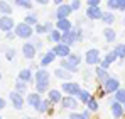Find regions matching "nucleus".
Listing matches in <instances>:
<instances>
[{"mask_svg":"<svg viewBox=\"0 0 125 119\" xmlns=\"http://www.w3.org/2000/svg\"><path fill=\"white\" fill-rule=\"evenodd\" d=\"M118 10H125V0H118V5H117Z\"/></svg>","mask_w":125,"mask_h":119,"instance_id":"obj_43","label":"nucleus"},{"mask_svg":"<svg viewBox=\"0 0 125 119\" xmlns=\"http://www.w3.org/2000/svg\"><path fill=\"white\" fill-rule=\"evenodd\" d=\"M0 12H2V14H5V15H9V14L12 12V9H10V5H9L7 2L0 0Z\"/></svg>","mask_w":125,"mask_h":119,"instance_id":"obj_27","label":"nucleus"},{"mask_svg":"<svg viewBox=\"0 0 125 119\" xmlns=\"http://www.w3.org/2000/svg\"><path fill=\"white\" fill-rule=\"evenodd\" d=\"M0 78H2V75H0Z\"/></svg>","mask_w":125,"mask_h":119,"instance_id":"obj_54","label":"nucleus"},{"mask_svg":"<svg viewBox=\"0 0 125 119\" xmlns=\"http://www.w3.org/2000/svg\"><path fill=\"white\" fill-rule=\"evenodd\" d=\"M44 27H46V31H51V29H52V24H51V22H46Z\"/></svg>","mask_w":125,"mask_h":119,"instance_id":"obj_47","label":"nucleus"},{"mask_svg":"<svg viewBox=\"0 0 125 119\" xmlns=\"http://www.w3.org/2000/svg\"><path fill=\"white\" fill-rule=\"evenodd\" d=\"M42 82H49V73L46 70H37L36 72V83H42Z\"/></svg>","mask_w":125,"mask_h":119,"instance_id":"obj_16","label":"nucleus"},{"mask_svg":"<svg viewBox=\"0 0 125 119\" xmlns=\"http://www.w3.org/2000/svg\"><path fill=\"white\" fill-rule=\"evenodd\" d=\"M19 78H21V80H24L25 83H27V82H31V78H32V72H31L29 68L22 70L21 73H19Z\"/></svg>","mask_w":125,"mask_h":119,"instance_id":"obj_23","label":"nucleus"},{"mask_svg":"<svg viewBox=\"0 0 125 119\" xmlns=\"http://www.w3.org/2000/svg\"><path fill=\"white\" fill-rule=\"evenodd\" d=\"M124 104H125V102H124ZM124 111H125V105H124Z\"/></svg>","mask_w":125,"mask_h":119,"instance_id":"obj_52","label":"nucleus"},{"mask_svg":"<svg viewBox=\"0 0 125 119\" xmlns=\"http://www.w3.org/2000/svg\"><path fill=\"white\" fill-rule=\"evenodd\" d=\"M54 58H56V53H54V51H49V53H46V55L42 56L41 65L42 66H47V65H51V63L54 61Z\"/></svg>","mask_w":125,"mask_h":119,"instance_id":"obj_17","label":"nucleus"},{"mask_svg":"<svg viewBox=\"0 0 125 119\" xmlns=\"http://www.w3.org/2000/svg\"><path fill=\"white\" fill-rule=\"evenodd\" d=\"M49 89V82H42V83H36V90L39 92V94H42V92H46Z\"/></svg>","mask_w":125,"mask_h":119,"instance_id":"obj_30","label":"nucleus"},{"mask_svg":"<svg viewBox=\"0 0 125 119\" xmlns=\"http://www.w3.org/2000/svg\"><path fill=\"white\" fill-rule=\"evenodd\" d=\"M105 83V94H115V90L120 87V83H118V80L117 78H108L103 82Z\"/></svg>","mask_w":125,"mask_h":119,"instance_id":"obj_2","label":"nucleus"},{"mask_svg":"<svg viewBox=\"0 0 125 119\" xmlns=\"http://www.w3.org/2000/svg\"><path fill=\"white\" fill-rule=\"evenodd\" d=\"M113 51H115L117 58H125V44H118Z\"/></svg>","mask_w":125,"mask_h":119,"instance_id":"obj_28","label":"nucleus"},{"mask_svg":"<svg viewBox=\"0 0 125 119\" xmlns=\"http://www.w3.org/2000/svg\"><path fill=\"white\" fill-rule=\"evenodd\" d=\"M52 51L56 53V56L68 58V55H69V44H66V43H58V44H56V48H54Z\"/></svg>","mask_w":125,"mask_h":119,"instance_id":"obj_4","label":"nucleus"},{"mask_svg":"<svg viewBox=\"0 0 125 119\" xmlns=\"http://www.w3.org/2000/svg\"><path fill=\"white\" fill-rule=\"evenodd\" d=\"M12 27H14V20L3 14V17H0V29L2 31H10Z\"/></svg>","mask_w":125,"mask_h":119,"instance_id":"obj_11","label":"nucleus"},{"mask_svg":"<svg viewBox=\"0 0 125 119\" xmlns=\"http://www.w3.org/2000/svg\"><path fill=\"white\" fill-rule=\"evenodd\" d=\"M34 46H36V49H39V48H41V41H36V44H34Z\"/></svg>","mask_w":125,"mask_h":119,"instance_id":"obj_50","label":"nucleus"},{"mask_svg":"<svg viewBox=\"0 0 125 119\" xmlns=\"http://www.w3.org/2000/svg\"><path fill=\"white\" fill-rule=\"evenodd\" d=\"M68 60H69V61H71V63H73V65H76V66H78V63H80V61H81V58H80V56H78V55H71V53H69V55H68Z\"/></svg>","mask_w":125,"mask_h":119,"instance_id":"obj_33","label":"nucleus"},{"mask_svg":"<svg viewBox=\"0 0 125 119\" xmlns=\"http://www.w3.org/2000/svg\"><path fill=\"white\" fill-rule=\"evenodd\" d=\"M100 66H102V68H108V66H110V61H108V60L105 58L103 61H102V63H100Z\"/></svg>","mask_w":125,"mask_h":119,"instance_id":"obj_45","label":"nucleus"},{"mask_svg":"<svg viewBox=\"0 0 125 119\" xmlns=\"http://www.w3.org/2000/svg\"><path fill=\"white\" fill-rule=\"evenodd\" d=\"M80 5H81V2H80V0H73L71 9H73V10H78V9H80Z\"/></svg>","mask_w":125,"mask_h":119,"instance_id":"obj_40","label":"nucleus"},{"mask_svg":"<svg viewBox=\"0 0 125 119\" xmlns=\"http://www.w3.org/2000/svg\"><path fill=\"white\" fill-rule=\"evenodd\" d=\"M54 75H56L59 80H69V78H71V72H68V70L62 68V66H61V68H58V70L54 72Z\"/></svg>","mask_w":125,"mask_h":119,"instance_id":"obj_15","label":"nucleus"},{"mask_svg":"<svg viewBox=\"0 0 125 119\" xmlns=\"http://www.w3.org/2000/svg\"><path fill=\"white\" fill-rule=\"evenodd\" d=\"M124 107H122V102H115V104H112V114L115 116V118H122L124 116Z\"/></svg>","mask_w":125,"mask_h":119,"instance_id":"obj_14","label":"nucleus"},{"mask_svg":"<svg viewBox=\"0 0 125 119\" xmlns=\"http://www.w3.org/2000/svg\"><path fill=\"white\" fill-rule=\"evenodd\" d=\"M34 2H37V3H42V5H46V3H49V0H34Z\"/></svg>","mask_w":125,"mask_h":119,"instance_id":"obj_48","label":"nucleus"},{"mask_svg":"<svg viewBox=\"0 0 125 119\" xmlns=\"http://www.w3.org/2000/svg\"><path fill=\"white\" fill-rule=\"evenodd\" d=\"M106 60H108L110 63H113V61L117 60V55H115V51H112V53H108V55H106Z\"/></svg>","mask_w":125,"mask_h":119,"instance_id":"obj_39","label":"nucleus"},{"mask_svg":"<svg viewBox=\"0 0 125 119\" xmlns=\"http://www.w3.org/2000/svg\"><path fill=\"white\" fill-rule=\"evenodd\" d=\"M49 104H51V100H41V104H39V107H37V111L39 112H46L47 111V107H49Z\"/></svg>","mask_w":125,"mask_h":119,"instance_id":"obj_32","label":"nucleus"},{"mask_svg":"<svg viewBox=\"0 0 125 119\" xmlns=\"http://www.w3.org/2000/svg\"><path fill=\"white\" fill-rule=\"evenodd\" d=\"M61 105L64 109H76L78 107V100L74 99L73 95L71 97H64V99L61 97Z\"/></svg>","mask_w":125,"mask_h":119,"instance_id":"obj_10","label":"nucleus"},{"mask_svg":"<svg viewBox=\"0 0 125 119\" xmlns=\"http://www.w3.org/2000/svg\"><path fill=\"white\" fill-rule=\"evenodd\" d=\"M49 100L54 102V104L61 102V92L59 90H49Z\"/></svg>","mask_w":125,"mask_h":119,"instance_id":"obj_20","label":"nucleus"},{"mask_svg":"<svg viewBox=\"0 0 125 119\" xmlns=\"http://www.w3.org/2000/svg\"><path fill=\"white\" fill-rule=\"evenodd\" d=\"M100 0H88V5H98Z\"/></svg>","mask_w":125,"mask_h":119,"instance_id":"obj_46","label":"nucleus"},{"mask_svg":"<svg viewBox=\"0 0 125 119\" xmlns=\"http://www.w3.org/2000/svg\"><path fill=\"white\" fill-rule=\"evenodd\" d=\"M36 31H37V32H39V34H44V32H47V31H46V27H44V26H37V24H36Z\"/></svg>","mask_w":125,"mask_h":119,"instance_id":"obj_41","label":"nucleus"},{"mask_svg":"<svg viewBox=\"0 0 125 119\" xmlns=\"http://www.w3.org/2000/svg\"><path fill=\"white\" fill-rule=\"evenodd\" d=\"M86 104H88V109H90V111H93V112L98 109V104H96V100L93 99V97H90V99L86 100Z\"/></svg>","mask_w":125,"mask_h":119,"instance_id":"obj_31","label":"nucleus"},{"mask_svg":"<svg viewBox=\"0 0 125 119\" xmlns=\"http://www.w3.org/2000/svg\"><path fill=\"white\" fill-rule=\"evenodd\" d=\"M3 107H5V100L0 99V109H3Z\"/></svg>","mask_w":125,"mask_h":119,"instance_id":"obj_49","label":"nucleus"},{"mask_svg":"<svg viewBox=\"0 0 125 119\" xmlns=\"http://www.w3.org/2000/svg\"><path fill=\"white\" fill-rule=\"evenodd\" d=\"M78 97H80V100H83V102H86V100L90 99V92H88V90H80Z\"/></svg>","mask_w":125,"mask_h":119,"instance_id":"obj_35","label":"nucleus"},{"mask_svg":"<svg viewBox=\"0 0 125 119\" xmlns=\"http://www.w3.org/2000/svg\"><path fill=\"white\" fill-rule=\"evenodd\" d=\"M49 38H51V41H54V43H61V31L59 29L58 31H51Z\"/></svg>","mask_w":125,"mask_h":119,"instance_id":"obj_29","label":"nucleus"},{"mask_svg":"<svg viewBox=\"0 0 125 119\" xmlns=\"http://www.w3.org/2000/svg\"><path fill=\"white\" fill-rule=\"evenodd\" d=\"M5 56H7V60H14L15 58V49H12V48L7 49V51H5Z\"/></svg>","mask_w":125,"mask_h":119,"instance_id":"obj_37","label":"nucleus"},{"mask_svg":"<svg viewBox=\"0 0 125 119\" xmlns=\"http://www.w3.org/2000/svg\"><path fill=\"white\" fill-rule=\"evenodd\" d=\"M9 99L12 100V104H14L15 109H22V105H24L22 94H19V92H10V94H9Z\"/></svg>","mask_w":125,"mask_h":119,"instance_id":"obj_6","label":"nucleus"},{"mask_svg":"<svg viewBox=\"0 0 125 119\" xmlns=\"http://www.w3.org/2000/svg\"><path fill=\"white\" fill-rule=\"evenodd\" d=\"M15 36H19V38H31V36H32V27H31V24H27V22L19 24V26L15 27Z\"/></svg>","mask_w":125,"mask_h":119,"instance_id":"obj_1","label":"nucleus"},{"mask_svg":"<svg viewBox=\"0 0 125 119\" xmlns=\"http://www.w3.org/2000/svg\"><path fill=\"white\" fill-rule=\"evenodd\" d=\"M61 43H66V44H73V43H76V32H73L71 29L69 31H64L61 34Z\"/></svg>","mask_w":125,"mask_h":119,"instance_id":"obj_9","label":"nucleus"},{"mask_svg":"<svg viewBox=\"0 0 125 119\" xmlns=\"http://www.w3.org/2000/svg\"><path fill=\"white\" fill-rule=\"evenodd\" d=\"M115 100H118V102H122V104L125 102V90L124 89L118 87V89L115 90Z\"/></svg>","mask_w":125,"mask_h":119,"instance_id":"obj_26","label":"nucleus"},{"mask_svg":"<svg viewBox=\"0 0 125 119\" xmlns=\"http://www.w3.org/2000/svg\"><path fill=\"white\" fill-rule=\"evenodd\" d=\"M25 22L31 24V26H34V24H37V17H36L34 14H29V15L25 17Z\"/></svg>","mask_w":125,"mask_h":119,"instance_id":"obj_36","label":"nucleus"},{"mask_svg":"<svg viewBox=\"0 0 125 119\" xmlns=\"http://www.w3.org/2000/svg\"><path fill=\"white\" fill-rule=\"evenodd\" d=\"M36 53H37V49H36L34 44H31V43L24 44V48H22V55H24L27 60H32L34 56H36Z\"/></svg>","mask_w":125,"mask_h":119,"instance_id":"obj_7","label":"nucleus"},{"mask_svg":"<svg viewBox=\"0 0 125 119\" xmlns=\"http://www.w3.org/2000/svg\"><path fill=\"white\" fill-rule=\"evenodd\" d=\"M14 2H19V0H14Z\"/></svg>","mask_w":125,"mask_h":119,"instance_id":"obj_53","label":"nucleus"},{"mask_svg":"<svg viewBox=\"0 0 125 119\" xmlns=\"http://www.w3.org/2000/svg\"><path fill=\"white\" fill-rule=\"evenodd\" d=\"M102 9L98 5H88L86 9V17L88 19H102Z\"/></svg>","mask_w":125,"mask_h":119,"instance_id":"obj_3","label":"nucleus"},{"mask_svg":"<svg viewBox=\"0 0 125 119\" xmlns=\"http://www.w3.org/2000/svg\"><path fill=\"white\" fill-rule=\"evenodd\" d=\"M96 77L102 80V82H105V80L108 78L110 75L106 73V68H102V66H100V68H96Z\"/></svg>","mask_w":125,"mask_h":119,"instance_id":"obj_25","label":"nucleus"},{"mask_svg":"<svg viewBox=\"0 0 125 119\" xmlns=\"http://www.w3.org/2000/svg\"><path fill=\"white\" fill-rule=\"evenodd\" d=\"M100 61V53H98V49H88L86 51V63L88 65H95V63H98Z\"/></svg>","mask_w":125,"mask_h":119,"instance_id":"obj_8","label":"nucleus"},{"mask_svg":"<svg viewBox=\"0 0 125 119\" xmlns=\"http://www.w3.org/2000/svg\"><path fill=\"white\" fill-rule=\"evenodd\" d=\"M5 38H7V39H12V38H15V34L12 32V29H10V31H5Z\"/></svg>","mask_w":125,"mask_h":119,"instance_id":"obj_44","label":"nucleus"},{"mask_svg":"<svg viewBox=\"0 0 125 119\" xmlns=\"http://www.w3.org/2000/svg\"><path fill=\"white\" fill-rule=\"evenodd\" d=\"M69 118H71V119H84V116H83V114H78V112H73Z\"/></svg>","mask_w":125,"mask_h":119,"instance_id":"obj_42","label":"nucleus"},{"mask_svg":"<svg viewBox=\"0 0 125 119\" xmlns=\"http://www.w3.org/2000/svg\"><path fill=\"white\" fill-rule=\"evenodd\" d=\"M17 5H19V7H24V9H31V7H32V2H31V0H19Z\"/></svg>","mask_w":125,"mask_h":119,"instance_id":"obj_34","label":"nucleus"},{"mask_svg":"<svg viewBox=\"0 0 125 119\" xmlns=\"http://www.w3.org/2000/svg\"><path fill=\"white\" fill-rule=\"evenodd\" d=\"M61 66H62V68H66L68 72H71V73L78 70V66H76V65H73V63H71V61H69L68 58H66V60L62 58V60H61Z\"/></svg>","mask_w":125,"mask_h":119,"instance_id":"obj_19","label":"nucleus"},{"mask_svg":"<svg viewBox=\"0 0 125 119\" xmlns=\"http://www.w3.org/2000/svg\"><path fill=\"white\" fill-rule=\"evenodd\" d=\"M71 10H73V9H71L69 5H61V3H59V7H58V10H56V17H58V19H64V17H68V15L71 14Z\"/></svg>","mask_w":125,"mask_h":119,"instance_id":"obj_12","label":"nucleus"},{"mask_svg":"<svg viewBox=\"0 0 125 119\" xmlns=\"http://www.w3.org/2000/svg\"><path fill=\"white\" fill-rule=\"evenodd\" d=\"M56 26H58V29L62 31V32L71 29V22L68 20V17H64V19H58V24H56Z\"/></svg>","mask_w":125,"mask_h":119,"instance_id":"obj_18","label":"nucleus"},{"mask_svg":"<svg viewBox=\"0 0 125 119\" xmlns=\"http://www.w3.org/2000/svg\"><path fill=\"white\" fill-rule=\"evenodd\" d=\"M15 92H19V94H22V95L27 92V85H25L24 80H21V78L17 80V83H15Z\"/></svg>","mask_w":125,"mask_h":119,"instance_id":"obj_22","label":"nucleus"},{"mask_svg":"<svg viewBox=\"0 0 125 119\" xmlns=\"http://www.w3.org/2000/svg\"><path fill=\"white\" fill-rule=\"evenodd\" d=\"M27 104H29L31 107H34V109H37L39 104H41V95H39V92H37V94H29V95H27Z\"/></svg>","mask_w":125,"mask_h":119,"instance_id":"obj_13","label":"nucleus"},{"mask_svg":"<svg viewBox=\"0 0 125 119\" xmlns=\"http://www.w3.org/2000/svg\"><path fill=\"white\" fill-rule=\"evenodd\" d=\"M106 5H108V9H110V10H115V9H117V5H118V0H108V3H106Z\"/></svg>","mask_w":125,"mask_h":119,"instance_id":"obj_38","label":"nucleus"},{"mask_svg":"<svg viewBox=\"0 0 125 119\" xmlns=\"http://www.w3.org/2000/svg\"><path fill=\"white\" fill-rule=\"evenodd\" d=\"M54 2H56V3L59 5V3H62V2H64V0H54Z\"/></svg>","mask_w":125,"mask_h":119,"instance_id":"obj_51","label":"nucleus"},{"mask_svg":"<svg viewBox=\"0 0 125 119\" xmlns=\"http://www.w3.org/2000/svg\"><path fill=\"white\" fill-rule=\"evenodd\" d=\"M80 85L78 83H73V82H68V83H62V92L69 94V95H78L80 94Z\"/></svg>","mask_w":125,"mask_h":119,"instance_id":"obj_5","label":"nucleus"},{"mask_svg":"<svg viewBox=\"0 0 125 119\" xmlns=\"http://www.w3.org/2000/svg\"><path fill=\"white\" fill-rule=\"evenodd\" d=\"M103 36H105V39L108 41V43H113V41H115V36H117V34H115V31H113V29L106 27V29L103 31Z\"/></svg>","mask_w":125,"mask_h":119,"instance_id":"obj_21","label":"nucleus"},{"mask_svg":"<svg viewBox=\"0 0 125 119\" xmlns=\"http://www.w3.org/2000/svg\"><path fill=\"white\" fill-rule=\"evenodd\" d=\"M102 20H103L105 24H113L115 22V15L112 12H103L102 14Z\"/></svg>","mask_w":125,"mask_h":119,"instance_id":"obj_24","label":"nucleus"}]
</instances>
